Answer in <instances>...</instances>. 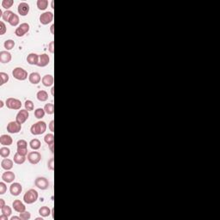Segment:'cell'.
<instances>
[{
  "instance_id": "obj_1",
  "label": "cell",
  "mask_w": 220,
  "mask_h": 220,
  "mask_svg": "<svg viewBox=\"0 0 220 220\" xmlns=\"http://www.w3.org/2000/svg\"><path fill=\"white\" fill-rule=\"evenodd\" d=\"M46 124L45 121H42V120H40L34 124H33L30 127V133L33 134V135H41L43 134L46 130Z\"/></svg>"
},
{
  "instance_id": "obj_2",
  "label": "cell",
  "mask_w": 220,
  "mask_h": 220,
  "mask_svg": "<svg viewBox=\"0 0 220 220\" xmlns=\"http://www.w3.org/2000/svg\"><path fill=\"white\" fill-rule=\"evenodd\" d=\"M38 198H39L38 192L35 189L31 188V189L28 190L24 194V195H23V201L26 204H28V205H31V204L35 203L37 201Z\"/></svg>"
},
{
  "instance_id": "obj_3",
  "label": "cell",
  "mask_w": 220,
  "mask_h": 220,
  "mask_svg": "<svg viewBox=\"0 0 220 220\" xmlns=\"http://www.w3.org/2000/svg\"><path fill=\"white\" fill-rule=\"evenodd\" d=\"M12 76L14 78H15L16 80L19 81H24L28 78V77L29 76L28 74V71L22 68V67H15L13 71H12Z\"/></svg>"
},
{
  "instance_id": "obj_4",
  "label": "cell",
  "mask_w": 220,
  "mask_h": 220,
  "mask_svg": "<svg viewBox=\"0 0 220 220\" xmlns=\"http://www.w3.org/2000/svg\"><path fill=\"white\" fill-rule=\"evenodd\" d=\"M5 105L7 106V108L9 109H12V110H19L22 108V102L16 98H13V97H9L7 98L6 102H5Z\"/></svg>"
},
{
  "instance_id": "obj_5",
  "label": "cell",
  "mask_w": 220,
  "mask_h": 220,
  "mask_svg": "<svg viewBox=\"0 0 220 220\" xmlns=\"http://www.w3.org/2000/svg\"><path fill=\"white\" fill-rule=\"evenodd\" d=\"M34 186L40 190H46L50 188V182L46 177L39 176L34 181Z\"/></svg>"
},
{
  "instance_id": "obj_6",
  "label": "cell",
  "mask_w": 220,
  "mask_h": 220,
  "mask_svg": "<svg viewBox=\"0 0 220 220\" xmlns=\"http://www.w3.org/2000/svg\"><path fill=\"white\" fill-rule=\"evenodd\" d=\"M30 29V26L28 23L27 22H23V23H21L15 30V34L17 36V37H22L24 36Z\"/></svg>"
},
{
  "instance_id": "obj_7",
  "label": "cell",
  "mask_w": 220,
  "mask_h": 220,
  "mask_svg": "<svg viewBox=\"0 0 220 220\" xmlns=\"http://www.w3.org/2000/svg\"><path fill=\"white\" fill-rule=\"evenodd\" d=\"M41 160V154L39 151H30L28 154V161L33 165L38 164Z\"/></svg>"
},
{
  "instance_id": "obj_8",
  "label": "cell",
  "mask_w": 220,
  "mask_h": 220,
  "mask_svg": "<svg viewBox=\"0 0 220 220\" xmlns=\"http://www.w3.org/2000/svg\"><path fill=\"white\" fill-rule=\"evenodd\" d=\"M40 22L42 25H47L49 23H51L53 20V13L52 11H46L44 13H42L40 15Z\"/></svg>"
},
{
  "instance_id": "obj_9",
  "label": "cell",
  "mask_w": 220,
  "mask_h": 220,
  "mask_svg": "<svg viewBox=\"0 0 220 220\" xmlns=\"http://www.w3.org/2000/svg\"><path fill=\"white\" fill-rule=\"evenodd\" d=\"M22 130V125L17 121H10L7 125V132L9 133L16 134L19 133Z\"/></svg>"
},
{
  "instance_id": "obj_10",
  "label": "cell",
  "mask_w": 220,
  "mask_h": 220,
  "mask_svg": "<svg viewBox=\"0 0 220 220\" xmlns=\"http://www.w3.org/2000/svg\"><path fill=\"white\" fill-rule=\"evenodd\" d=\"M29 118V113L27 109H21L19 110V112L16 114L15 117V121H17L19 124H23L25 123L28 119Z\"/></svg>"
},
{
  "instance_id": "obj_11",
  "label": "cell",
  "mask_w": 220,
  "mask_h": 220,
  "mask_svg": "<svg viewBox=\"0 0 220 220\" xmlns=\"http://www.w3.org/2000/svg\"><path fill=\"white\" fill-rule=\"evenodd\" d=\"M22 192V186L19 182H12L9 187V193L12 196H18Z\"/></svg>"
},
{
  "instance_id": "obj_12",
  "label": "cell",
  "mask_w": 220,
  "mask_h": 220,
  "mask_svg": "<svg viewBox=\"0 0 220 220\" xmlns=\"http://www.w3.org/2000/svg\"><path fill=\"white\" fill-rule=\"evenodd\" d=\"M29 4L26 2H21L17 6V11L18 14L22 16H26L29 13Z\"/></svg>"
},
{
  "instance_id": "obj_13",
  "label": "cell",
  "mask_w": 220,
  "mask_h": 220,
  "mask_svg": "<svg viewBox=\"0 0 220 220\" xmlns=\"http://www.w3.org/2000/svg\"><path fill=\"white\" fill-rule=\"evenodd\" d=\"M15 179V175L10 170H6V172H3L2 175V180L6 183H12Z\"/></svg>"
},
{
  "instance_id": "obj_14",
  "label": "cell",
  "mask_w": 220,
  "mask_h": 220,
  "mask_svg": "<svg viewBox=\"0 0 220 220\" xmlns=\"http://www.w3.org/2000/svg\"><path fill=\"white\" fill-rule=\"evenodd\" d=\"M50 63V57L46 53H41L39 55V63L38 66L39 67H46Z\"/></svg>"
},
{
  "instance_id": "obj_15",
  "label": "cell",
  "mask_w": 220,
  "mask_h": 220,
  "mask_svg": "<svg viewBox=\"0 0 220 220\" xmlns=\"http://www.w3.org/2000/svg\"><path fill=\"white\" fill-rule=\"evenodd\" d=\"M12 207H13V209L18 213H23L26 211V207L25 205L20 200H15L13 201L12 203Z\"/></svg>"
},
{
  "instance_id": "obj_16",
  "label": "cell",
  "mask_w": 220,
  "mask_h": 220,
  "mask_svg": "<svg viewBox=\"0 0 220 220\" xmlns=\"http://www.w3.org/2000/svg\"><path fill=\"white\" fill-rule=\"evenodd\" d=\"M12 56L9 51H1L0 52V62L2 64H8L11 61Z\"/></svg>"
},
{
  "instance_id": "obj_17",
  "label": "cell",
  "mask_w": 220,
  "mask_h": 220,
  "mask_svg": "<svg viewBox=\"0 0 220 220\" xmlns=\"http://www.w3.org/2000/svg\"><path fill=\"white\" fill-rule=\"evenodd\" d=\"M53 82H54V78L52 75L50 74H46L45 75L42 79H41V83L45 87H51L53 85Z\"/></svg>"
},
{
  "instance_id": "obj_18",
  "label": "cell",
  "mask_w": 220,
  "mask_h": 220,
  "mask_svg": "<svg viewBox=\"0 0 220 220\" xmlns=\"http://www.w3.org/2000/svg\"><path fill=\"white\" fill-rule=\"evenodd\" d=\"M27 62L31 65H37L39 63V55L34 52L29 53L27 57Z\"/></svg>"
},
{
  "instance_id": "obj_19",
  "label": "cell",
  "mask_w": 220,
  "mask_h": 220,
  "mask_svg": "<svg viewBox=\"0 0 220 220\" xmlns=\"http://www.w3.org/2000/svg\"><path fill=\"white\" fill-rule=\"evenodd\" d=\"M14 161L9 158H3L1 161V167L4 170H10L13 168Z\"/></svg>"
},
{
  "instance_id": "obj_20",
  "label": "cell",
  "mask_w": 220,
  "mask_h": 220,
  "mask_svg": "<svg viewBox=\"0 0 220 220\" xmlns=\"http://www.w3.org/2000/svg\"><path fill=\"white\" fill-rule=\"evenodd\" d=\"M41 77L39 72H32L28 76V80L32 84H38L41 81Z\"/></svg>"
},
{
  "instance_id": "obj_21",
  "label": "cell",
  "mask_w": 220,
  "mask_h": 220,
  "mask_svg": "<svg viewBox=\"0 0 220 220\" xmlns=\"http://www.w3.org/2000/svg\"><path fill=\"white\" fill-rule=\"evenodd\" d=\"M13 143V139L9 135L3 134L0 136V144L3 146H9L11 145Z\"/></svg>"
},
{
  "instance_id": "obj_22",
  "label": "cell",
  "mask_w": 220,
  "mask_h": 220,
  "mask_svg": "<svg viewBox=\"0 0 220 220\" xmlns=\"http://www.w3.org/2000/svg\"><path fill=\"white\" fill-rule=\"evenodd\" d=\"M39 214L43 218H47L52 214V210L48 207L44 206V207H41L39 209Z\"/></svg>"
},
{
  "instance_id": "obj_23",
  "label": "cell",
  "mask_w": 220,
  "mask_h": 220,
  "mask_svg": "<svg viewBox=\"0 0 220 220\" xmlns=\"http://www.w3.org/2000/svg\"><path fill=\"white\" fill-rule=\"evenodd\" d=\"M26 157L25 156H22L20 155L18 152H16L15 155H14V157H13V161L15 164H18V165H21V164H23L26 161Z\"/></svg>"
},
{
  "instance_id": "obj_24",
  "label": "cell",
  "mask_w": 220,
  "mask_h": 220,
  "mask_svg": "<svg viewBox=\"0 0 220 220\" xmlns=\"http://www.w3.org/2000/svg\"><path fill=\"white\" fill-rule=\"evenodd\" d=\"M48 93L46 90H39L36 94V98L40 102H46L48 100Z\"/></svg>"
},
{
  "instance_id": "obj_25",
  "label": "cell",
  "mask_w": 220,
  "mask_h": 220,
  "mask_svg": "<svg viewBox=\"0 0 220 220\" xmlns=\"http://www.w3.org/2000/svg\"><path fill=\"white\" fill-rule=\"evenodd\" d=\"M19 22H20L19 15H16V14H15V13H13V14L11 15V16L9 17V21H8V22L9 23V25L12 26V27H16V26L19 24Z\"/></svg>"
},
{
  "instance_id": "obj_26",
  "label": "cell",
  "mask_w": 220,
  "mask_h": 220,
  "mask_svg": "<svg viewBox=\"0 0 220 220\" xmlns=\"http://www.w3.org/2000/svg\"><path fill=\"white\" fill-rule=\"evenodd\" d=\"M29 146L32 150L37 151L41 147V142L38 139H33L29 142Z\"/></svg>"
},
{
  "instance_id": "obj_27",
  "label": "cell",
  "mask_w": 220,
  "mask_h": 220,
  "mask_svg": "<svg viewBox=\"0 0 220 220\" xmlns=\"http://www.w3.org/2000/svg\"><path fill=\"white\" fill-rule=\"evenodd\" d=\"M36 5L40 10H45L48 7V1L47 0H38L36 2Z\"/></svg>"
},
{
  "instance_id": "obj_28",
  "label": "cell",
  "mask_w": 220,
  "mask_h": 220,
  "mask_svg": "<svg viewBox=\"0 0 220 220\" xmlns=\"http://www.w3.org/2000/svg\"><path fill=\"white\" fill-rule=\"evenodd\" d=\"M44 110L46 114H47L48 115H52L54 114V105L52 103H46L44 106Z\"/></svg>"
},
{
  "instance_id": "obj_29",
  "label": "cell",
  "mask_w": 220,
  "mask_h": 220,
  "mask_svg": "<svg viewBox=\"0 0 220 220\" xmlns=\"http://www.w3.org/2000/svg\"><path fill=\"white\" fill-rule=\"evenodd\" d=\"M45 114H46V112H45L44 108H38L34 110V116L38 120H41L45 116Z\"/></svg>"
},
{
  "instance_id": "obj_30",
  "label": "cell",
  "mask_w": 220,
  "mask_h": 220,
  "mask_svg": "<svg viewBox=\"0 0 220 220\" xmlns=\"http://www.w3.org/2000/svg\"><path fill=\"white\" fill-rule=\"evenodd\" d=\"M15 41L13 40H10V39L5 40L4 43H3V46L6 49V51H9V50L13 49L15 47Z\"/></svg>"
},
{
  "instance_id": "obj_31",
  "label": "cell",
  "mask_w": 220,
  "mask_h": 220,
  "mask_svg": "<svg viewBox=\"0 0 220 220\" xmlns=\"http://www.w3.org/2000/svg\"><path fill=\"white\" fill-rule=\"evenodd\" d=\"M9 155H10V150L8 147L3 146L0 148V156L3 158H8Z\"/></svg>"
},
{
  "instance_id": "obj_32",
  "label": "cell",
  "mask_w": 220,
  "mask_h": 220,
  "mask_svg": "<svg viewBox=\"0 0 220 220\" xmlns=\"http://www.w3.org/2000/svg\"><path fill=\"white\" fill-rule=\"evenodd\" d=\"M9 80V77L6 72H0V85L3 86L6 83H8Z\"/></svg>"
},
{
  "instance_id": "obj_33",
  "label": "cell",
  "mask_w": 220,
  "mask_h": 220,
  "mask_svg": "<svg viewBox=\"0 0 220 220\" xmlns=\"http://www.w3.org/2000/svg\"><path fill=\"white\" fill-rule=\"evenodd\" d=\"M44 141L46 145H50L54 143V135L52 133H48L44 137Z\"/></svg>"
},
{
  "instance_id": "obj_34",
  "label": "cell",
  "mask_w": 220,
  "mask_h": 220,
  "mask_svg": "<svg viewBox=\"0 0 220 220\" xmlns=\"http://www.w3.org/2000/svg\"><path fill=\"white\" fill-rule=\"evenodd\" d=\"M1 212H2V214H4L8 217H9L12 214V209L8 205H5L4 207H3L1 208Z\"/></svg>"
},
{
  "instance_id": "obj_35",
  "label": "cell",
  "mask_w": 220,
  "mask_h": 220,
  "mask_svg": "<svg viewBox=\"0 0 220 220\" xmlns=\"http://www.w3.org/2000/svg\"><path fill=\"white\" fill-rule=\"evenodd\" d=\"M24 107H25V109H27L28 112L33 111L34 109V104L31 100H27L24 103Z\"/></svg>"
},
{
  "instance_id": "obj_36",
  "label": "cell",
  "mask_w": 220,
  "mask_h": 220,
  "mask_svg": "<svg viewBox=\"0 0 220 220\" xmlns=\"http://www.w3.org/2000/svg\"><path fill=\"white\" fill-rule=\"evenodd\" d=\"M13 4H14L13 0H3L2 1V6H3V8L6 9V10H9V9L10 7H12Z\"/></svg>"
},
{
  "instance_id": "obj_37",
  "label": "cell",
  "mask_w": 220,
  "mask_h": 220,
  "mask_svg": "<svg viewBox=\"0 0 220 220\" xmlns=\"http://www.w3.org/2000/svg\"><path fill=\"white\" fill-rule=\"evenodd\" d=\"M14 12L13 11H11V10H5L4 12H3V14H2V19L3 20V21H6V22H8L9 21V17L11 16V15L13 14Z\"/></svg>"
},
{
  "instance_id": "obj_38",
  "label": "cell",
  "mask_w": 220,
  "mask_h": 220,
  "mask_svg": "<svg viewBox=\"0 0 220 220\" xmlns=\"http://www.w3.org/2000/svg\"><path fill=\"white\" fill-rule=\"evenodd\" d=\"M20 218H21V220H29L31 219V214L29 212L25 211L20 213Z\"/></svg>"
},
{
  "instance_id": "obj_39",
  "label": "cell",
  "mask_w": 220,
  "mask_h": 220,
  "mask_svg": "<svg viewBox=\"0 0 220 220\" xmlns=\"http://www.w3.org/2000/svg\"><path fill=\"white\" fill-rule=\"evenodd\" d=\"M17 148H28V143L24 139H20L16 143Z\"/></svg>"
},
{
  "instance_id": "obj_40",
  "label": "cell",
  "mask_w": 220,
  "mask_h": 220,
  "mask_svg": "<svg viewBox=\"0 0 220 220\" xmlns=\"http://www.w3.org/2000/svg\"><path fill=\"white\" fill-rule=\"evenodd\" d=\"M7 191V186L5 184V182L3 181L0 182V194L1 195H3Z\"/></svg>"
},
{
  "instance_id": "obj_41",
  "label": "cell",
  "mask_w": 220,
  "mask_h": 220,
  "mask_svg": "<svg viewBox=\"0 0 220 220\" xmlns=\"http://www.w3.org/2000/svg\"><path fill=\"white\" fill-rule=\"evenodd\" d=\"M0 34H1V35H3V34H4L5 33H6V31H7V28H6V25H5V23L3 22V21H1L0 22Z\"/></svg>"
},
{
  "instance_id": "obj_42",
  "label": "cell",
  "mask_w": 220,
  "mask_h": 220,
  "mask_svg": "<svg viewBox=\"0 0 220 220\" xmlns=\"http://www.w3.org/2000/svg\"><path fill=\"white\" fill-rule=\"evenodd\" d=\"M20 155L22 156H27L28 153V148H17V151Z\"/></svg>"
},
{
  "instance_id": "obj_43",
  "label": "cell",
  "mask_w": 220,
  "mask_h": 220,
  "mask_svg": "<svg viewBox=\"0 0 220 220\" xmlns=\"http://www.w3.org/2000/svg\"><path fill=\"white\" fill-rule=\"evenodd\" d=\"M47 168H48V170H54V158L53 157H52L48 162H47Z\"/></svg>"
},
{
  "instance_id": "obj_44",
  "label": "cell",
  "mask_w": 220,
  "mask_h": 220,
  "mask_svg": "<svg viewBox=\"0 0 220 220\" xmlns=\"http://www.w3.org/2000/svg\"><path fill=\"white\" fill-rule=\"evenodd\" d=\"M53 45H54V42L53 41H51L48 45V50L51 53H53L54 52V47H53Z\"/></svg>"
},
{
  "instance_id": "obj_45",
  "label": "cell",
  "mask_w": 220,
  "mask_h": 220,
  "mask_svg": "<svg viewBox=\"0 0 220 220\" xmlns=\"http://www.w3.org/2000/svg\"><path fill=\"white\" fill-rule=\"evenodd\" d=\"M48 128H49V130H50L52 133L54 132V120H52L50 121V123H49V125H48Z\"/></svg>"
},
{
  "instance_id": "obj_46",
  "label": "cell",
  "mask_w": 220,
  "mask_h": 220,
  "mask_svg": "<svg viewBox=\"0 0 220 220\" xmlns=\"http://www.w3.org/2000/svg\"><path fill=\"white\" fill-rule=\"evenodd\" d=\"M5 206V201L3 199H0V208H2L3 207Z\"/></svg>"
},
{
  "instance_id": "obj_47",
  "label": "cell",
  "mask_w": 220,
  "mask_h": 220,
  "mask_svg": "<svg viewBox=\"0 0 220 220\" xmlns=\"http://www.w3.org/2000/svg\"><path fill=\"white\" fill-rule=\"evenodd\" d=\"M48 147H49V149H50L51 152L53 154V152H54V150H53V147H54V143H53V144H52V145H48Z\"/></svg>"
},
{
  "instance_id": "obj_48",
  "label": "cell",
  "mask_w": 220,
  "mask_h": 220,
  "mask_svg": "<svg viewBox=\"0 0 220 220\" xmlns=\"http://www.w3.org/2000/svg\"><path fill=\"white\" fill-rule=\"evenodd\" d=\"M8 219H9V217L6 216V215H4V214H2V215L0 216V220H8Z\"/></svg>"
},
{
  "instance_id": "obj_49",
  "label": "cell",
  "mask_w": 220,
  "mask_h": 220,
  "mask_svg": "<svg viewBox=\"0 0 220 220\" xmlns=\"http://www.w3.org/2000/svg\"><path fill=\"white\" fill-rule=\"evenodd\" d=\"M10 220H21V218H20V216H19V217L14 216V217H11Z\"/></svg>"
},
{
  "instance_id": "obj_50",
  "label": "cell",
  "mask_w": 220,
  "mask_h": 220,
  "mask_svg": "<svg viewBox=\"0 0 220 220\" xmlns=\"http://www.w3.org/2000/svg\"><path fill=\"white\" fill-rule=\"evenodd\" d=\"M53 28H54V24H52V26H51V28H50L51 33H52V34H53Z\"/></svg>"
},
{
  "instance_id": "obj_51",
  "label": "cell",
  "mask_w": 220,
  "mask_h": 220,
  "mask_svg": "<svg viewBox=\"0 0 220 220\" xmlns=\"http://www.w3.org/2000/svg\"><path fill=\"white\" fill-rule=\"evenodd\" d=\"M3 105H4V103H3V101L1 100V101H0V108H2L3 107Z\"/></svg>"
},
{
  "instance_id": "obj_52",
  "label": "cell",
  "mask_w": 220,
  "mask_h": 220,
  "mask_svg": "<svg viewBox=\"0 0 220 220\" xmlns=\"http://www.w3.org/2000/svg\"><path fill=\"white\" fill-rule=\"evenodd\" d=\"M53 92H54V88L53 87H52V89H51V93H52V95L53 96Z\"/></svg>"
},
{
  "instance_id": "obj_53",
  "label": "cell",
  "mask_w": 220,
  "mask_h": 220,
  "mask_svg": "<svg viewBox=\"0 0 220 220\" xmlns=\"http://www.w3.org/2000/svg\"><path fill=\"white\" fill-rule=\"evenodd\" d=\"M35 219L36 220H43V217H41V216H40V218H36Z\"/></svg>"
},
{
  "instance_id": "obj_54",
  "label": "cell",
  "mask_w": 220,
  "mask_h": 220,
  "mask_svg": "<svg viewBox=\"0 0 220 220\" xmlns=\"http://www.w3.org/2000/svg\"><path fill=\"white\" fill-rule=\"evenodd\" d=\"M51 7H52V9H54V6H53V1H52V3H51Z\"/></svg>"
},
{
  "instance_id": "obj_55",
  "label": "cell",
  "mask_w": 220,
  "mask_h": 220,
  "mask_svg": "<svg viewBox=\"0 0 220 220\" xmlns=\"http://www.w3.org/2000/svg\"><path fill=\"white\" fill-rule=\"evenodd\" d=\"M52 218H53V209H52Z\"/></svg>"
}]
</instances>
